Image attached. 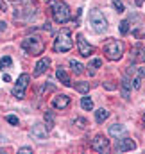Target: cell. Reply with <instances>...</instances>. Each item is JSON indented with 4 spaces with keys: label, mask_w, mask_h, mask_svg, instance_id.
Instances as JSON below:
<instances>
[{
    "label": "cell",
    "mask_w": 145,
    "mask_h": 154,
    "mask_svg": "<svg viewBox=\"0 0 145 154\" xmlns=\"http://www.w3.org/2000/svg\"><path fill=\"white\" fill-rule=\"evenodd\" d=\"M4 81H5V82H9V81H11V75H7V74H4Z\"/></svg>",
    "instance_id": "33"
},
{
    "label": "cell",
    "mask_w": 145,
    "mask_h": 154,
    "mask_svg": "<svg viewBox=\"0 0 145 154\" xmlns=\"http://www.w3.org/2000/svg\"><path fill=\"white\" fill-rule=\"evenodd\" d=\"M104 54L108 56V59H111V61H118L122 57V54H124L122 41H118L115 38H109L106 41V45H104Z\"/></svg>",
    "instance_id": "1"
},
{
    "label": "cell",
    "mask_w": 145,
    "mask_h": 154,
    "mask_svg": "<svg viewBox=\"0 0 145 154\" xmlns=\"http://www.w3.org/2000/svg\"><path fill=\"white\" fill-rule=\"evenodd\" d=\"M70 66H72L73 74H77V75H79V74H82V68H84V66H82L79 61H75V59H70Z\"/></svg>",
    "instance_id": "20"
},
{
    "label": "cell",
    "mask_w": 145,
    "mask_h": 154,
    "mask_svg": "<svg viewBox=\"0 0 145 154\" xmlns=\"http://www.w3.org/2000/svg\"><path fill=\"white\" fill-rule=\"evenodd\" d=\"M108 116H109V111H108V109H104V108H100V109H97V111H95V118H97V122H99V124H102Z\"/></svg>",
    "instance_id": "18"
},
{
    "label": "cell",
    "mask_w": 145,
    "mask_h": 154,
    "mask_svg": "<svg viewBox=\"0 0 145 154\" xmlns=\"http://www.w3.org/2000/svg\"><path fill=\"white\" fill-rule=\"evenodd\" d=\"M116 152H127V151H134L136 149V143L133 138H122L116 142Z\"/></svg>",
    "instance_id": "8"
},
{
    "label": "cell",
    "mask_w": 145,
    "mask_h": 154,
    "mask_svg": "<svg viewBox=\"0 0 145 154\" xmlns=\"http://www.w3.org/2000/svg\"><path fill=\"white\" fill-rule=\"evenodd\" d=\"M91 147H93V151H97V152H106L109 149V140L106 136H97V138L91 142Z\"/></svg>",
    "instance_id": "10"
},
{
    "label": "cell",
    "mask_w": 145,
    "mask_h": 154,
    "mask_svg": "<svg viewBox=\"0 0 145 154\" xmlns=\"http://www.w3.org/2000/svg\"><path fill=\"white\" fill-rule=\"evenodd\" d=\"M111 2H113V5H115V9H116L118 13H124V11H125V9H124V4H122L120 0H111Z\"/></svg>",
    "instance_id": "26"
},
{
    "label": "cell",
    "mask_w": 145,
    "mask_h": 154,
    "mask_svg": "<svg viewBox=\"0 0 145 154\" xmlns=\"http://www.w3.org/2000/svg\"><path fill=\"white\" fill-rule=\"evenodd\" d=\"M52 13H54V20L57 23H66L70 20V7L65 2H56Z\"/></svg>",
    "instance_id": "4"
},
{
    "label": "cell",
    "mask_w": 145,
    "mask_h": 154,
    "mask_svg": "<svg viewBox=\"0 0 145 154\" xmlns=\"http://www.w3.org/2000/svg\"><path fill=\"white\" fill-rule=\"evenodd\" d=\"M22 48L27 54H31V56H39V54H43L45 45H43V41L38 36H32V38H25L22 41Z\"/></svg>",
    "instance_id": "2"
},
{
    "label": "cell",
    "mask_w": 145,
    "mask_h": 154,
    "mask_svg": "<svg viewBox=\"0 0 145 154\" xmlns=\"http://www.w3.org/2000/svg\"><path fill=\"white\" fill-rule=\"evenodd\" d=\"M45 122H47V129H52L54 127V115L50 111L45 113Z\"/></svg>",
    "instance_id": "23"
},
{
    "label": "cell",
    "mask_w": 145,
    "mask_h": 154,
    "mask_svg": "<svg viewBox=\"0 0 145 154\" xmlns=\"http://www.w3.org/2000/svg\"><path fill=\"white\" fill-rule=\"evenodd\" d=\"M120 32L122 34H127L129 32V20H122L120 22Z\"/></svg>",
    "instance_id": "24"
},
{
    "label": "cell",
    "mask_w": 145,
    "mask_h": 154,
    "mask_svg": "<svg viewBox=\"0 0 145 154\" xmlns=\"http://www.w3.org/2000/svg\"><path fill=\"white\" fill-rule=\"evenodd\" d=\"M104 86H106V88H108V90H115V88H116V86H115V84H109V82H106V84H104Z\"/></svg>",
    "instance_id": "30"
},
{
    "label": "cell",
    "mask_w": 145,
    "mask_h": 154,
    "mask_svg": "<svg viewBox=\"0 0 145 154\" xmlns=\"http://www.w3.org/2000/svg\"><path fill=\"white\" fill-rule=\"evenodd\" d=\"M100 66H102V59L95 57V59H91V61H90V68H100Z\"/></svg>",
    "instance_id": "25"
},
{
    "label": "cell",
    "mask_w": 145,
    "mask_h": 154,
    "mask_svg": "<svg viewBox=\"0 0 145 154\" xmlns=\"http://www.w3.org/2000/svg\"><path fill=\"white\" fill-rule=\"evenodd\" d=\"M77 47H79V54L81 56H84V57H90V54L93 52V48H91V45L84 39V36H77Z\"/></svg>",
    "instance_id": "9"
},
{
    "label": "cell",
    "mask_w": 145,
    "mask_h": 154,
    "mask_svg": "<svg viewBox=\"0 0 145 154\" xmlns=\"http://www.w3.org/2000/svg\"><path fill=\"white\" fill-rule=\"evenodd\" d=\"M43 29H45V31H52V27H50V23H48V22L43 25Z\"/></svg>",
    "instance_id": "31"
},
{
    "label": "cell",
    "mask_w": 145,
    "mask_h": 154,
    "mask_svg": "<svg viewBox=\"0 0 145 154\" xmlns=\"http://www.w3.org/2000/svg\"><path fill=\"white\" fill-rule=\"evenodd\" d=\"M11 65H13V61H11V57H9V56H5V57H2V59H0V68H2V70L11 68Z\"/></svg>",
    "instance_id": "21"
},
{
    "label": "cell",
    "mask_w": 145,
    "mask_h": 154,
    "mask_svg": "<svg viewBox=\"0 0 145 154\" xmlns=\"http://www.w3.org/2000/svg\"><path fill=\"white\" fill-rule=\"evenodd\" d=\"M90 23L93 25V29L97 31V32H104L106 29H108V20L104 18V14L100 13V11H91L90 13Z\"/></svg>",
    "instance_id": "5"
},
{
    "label": "cell",
    "mask_w": 145,
    "mask_h": 154,
    "mask_svg": "<svg viewBox=\"0 0 145 154\" xmlns=\"http://www.w3.org/2000/svg\"><path fill=\"white\" fill-rule=\"evenodd\" d=\"M127 75H134L133 77V88L136 90V88H140V82H142V79L145 77V68H136V66H129L127 68Z\"/></svg>",
    "instance_id": "7"
},
{
    "label": "cell",
    "mask_w": 145,
    "mask_h": 154,
    "mask_svg": "<svg viewBox=\"0 0 145 154\" xmlns=\"http://www.w3.org/2000/svg\"><path fill=\"white\" fill-rule=\"evenodd\" d=\"M125 131V127L122 125V124H113L111 127H109V134L111 136H118V134H122Z\"/></svg>",
    "instance_id": "17"
},
{
    "label": "cell",
    "mask_w": 145,
    "mask_h": 154,
    "mask_svg": "<svg viewBox=\"0 0 145 154\" xmlns=\"http://www.w3.org/2000/svg\"><path fill=\"white\" fill-rule=\"evenodd\" d=\"M68 106H70V97L68 95H56L52 99V108H56V109H65Z\"/></svg>",
    "instance_id": "11"
},
{
    "label": "cell",
    "mask_w": 145,
    "mask_h": 154,
    "mask_svg": "<svg viewBox=\"0 0 145 154\" xmlns=\"http://www.w3.org/2000/svg\"><path fill=\"white\" fill-rule=\"evenodd\" d=\"M72 39H70V32L68 31H61L56 39H54V50L56 52H68L72 48Z\"/></svg>",
    "instance_id": "3"
},
{
    "label": "cell",
    "mask_w": 145,
    "mask_h": 154,
    "mask_svg": "<svg viewBox=\"0 0 145 154\" xmlns=\"http://www.w3.org/2000/svg\"><path fill=\"white\" fill-rule=\"evenodd\" d=\"M56 75H57V79H59V81H61V82H63L65 86H72V82H70V77L66 75V72H65V70H63L61 66H59V68L56 70Z\"/></svg>",
    "instance_id": "16"
},
{
    "label": "cell",
    "mask_w": 145,
    "mask_h": 154,
    "mask_svg": "<svg viewBox=\"0 0 145 154\" xmlns=\"http://www.w3.org/2000/svg\"><path fill=\"white\" fill-rule=\"evenodd\" d=\"M0 9H4V11H5V4H0Z\"/></svg>",
    "instance_id": "35"
},
{
    "label": "cell",
    "mask_w": 145,
    "mask_h": 154,
    "mask_svg": "<svg viewBox=\"0 0 145 154\" xmlns=\"http://www.w3.org/2000/svg\"><path fill=\"white\" fill-rule=\"evenodd\" d=\"M29 81H31V75L29 74H22V75L18 77V81H16V84L13 88V95L16 99H23L25 97V90L29 86Z\"/></svg>",
    "instance_id": "6"
},
{
    "label": "cell",
    "mask_w": 145,
    "mask_h": 154,
    "mask_svg": "<svg viewBox=\"0 0 145 154\" xmlns=\"http://www.w3.org/2000/svg\"><path fill=\"white\" fill-rule=\"evenodd\" d=\"M5 31V22H0V32Z\"/></svg>",
    "instance_id": "32"
},
{
    "label": "cell",
    "mask_w": 145,
    "mask_h": 154,
    "mask_svg": "<svg viewBox=\"0 0 145 154\" xmlns=\"http://www.w3.org/2000/svg\"><path fill=\"white\" fill-rule=\"evenodd\" d=\"M75 124H77V125H79V127H81V129H84V127H86V125H88V124H86V120H84V118H75Z\"/></svg>",
    "instance_id": "28"
},
{
    "label": "cell",
    "mask_w": 145,
    "mask_h": 154,
    "mask_svg": "<svg viewBox=\"0 0 145 154\" xmlns=\"http://www.w3.org/2000/svg\"><path fill=\"white\" fill-rule=\"evenodd\" d=\"M75 90L81 93H86L90 90V82H75Z\"/></svg>",
    "instance_id": "22"
},
{
    "label": "cell",
    "mask_w": 145,
    "mask_h": 154,
    "mask_svg": "<svg viewBox=\"0 0 145 154\" xmlns=\"http://www.w3.org/2000/svg\"><path fill=\"white\" fill-rule=\"evenodd\" d=\"M131 59L136 61V63H145V47L136 45V47L131 50Z\"/></svg>",
    "instance_id": "12"
},
{
    "label": "cell",
    "mask_w": 145,
    "mask_h": 154,
    "mask_svg": "<svg viewBox=\"0 0 145 154\" xmlns=\"http://www.w3.org/2000/svg\"><path fill=\"white\" fill-rule=\"evenodd\" d=\"M20 152H32V149H29V147H22Z\"/></svg>",
    "instance_id": "29"
},
{
    "label": "cell",
    "mask_w": 145,
    "mask_h": 154,
    "mask_svg": "<svg viewBox=\"0 0 145 154\" xmlns=\"http://www.w3.org/2000/svg\"><path fill=\"white\" fill-rule=\"evenodd\" d=\"M81 106H82V109L91 111V109H93V100H91L90 97H82V99H81Z\"/></svg>",
    "instance_id": "19"
},
{
    "label": "cell",
    "mask_w": 145,
    "mask_h": 154,
    "mask_svg": "<svg viewBox=\"0 0 145 154\" xmlns=\"http://www.w3.org/2000/svg\"><path fill=\"white\" fill-rule=\"evenodd\" d=\"M122 97L124 99H129V90H131V86H133V82L129 81V75H125L124 79H122Z\"/></svg>",
    "instance_id": "15"
},
{
    "label": "cell",
    "mask_w": 145,
    "mask_h": 154,
    "mask_svg": "<svg viewBox=\"0 0 145 154\" xmlns=\"http://www.w3.org/2000/svg\"><path fill=\"white\" fill-rule=\"evenodd\" d=\"M143 122H145V115H143Z\"/></svg>",
    "instance_id": "36"
},
{
    "label": "cell",
    "mask_w": 145,
    "mask_h": 154,
    "mask_svg": "<svg viewBox=\"0 0 145 154\" xmlns=\"http://www.w3.org/2000/svg\"><path fill=\"white\" fill-rule=\"evenodd\" d=\"M5 120H7L9 124H13V125H18V116H14V115H7V116H5Z\"/></svg>",
    "instance_id": "27"
},
{
    "label": "cell",
    "mask_w": 145,
    "mask_h": 154,
    "mask_svg": "<svg viewBox=\"0 0 145 154\" xmlns=\"http://www.w3.org/2000/svg\"><path fill=\"white\" fill-rule=\"evenodd\" d=\"M47 125H41V124H36V125H32V129H31V134L38 138V140H43L45 136H47Z\"/></svg>",
    "instance_id": "14"
},
{
    "label": "cell",
    "mask_w": 145,
    "mask_h": 154,
    "mask_svg": "<svg viewBox=\"0 0 145 154\" xmlns=\"http://www.w3.org/2000/svg\"><path fill=\"white\" fill-rule=\"evenodd\" d=\"M136 5H143V0H136Z\"/></svg>",
    "instance_id": "34"
},
{
    "label": "cell",
    "mask_w": 145,
    "mask_h": 154,
    "mask_svg": "<svg viewBox=\"0 0 145 154\" xmlns=\"http://www.w3.org/2000/svg\"><path fill=\"white\" fill-rule=\"evenodd\" d=\"M50 66V59L48 57H41L39 61L36 63V70H34V77H39L41 74H45Z\"/></svg>",
    "instance_id": "13"
}]
</instances>
